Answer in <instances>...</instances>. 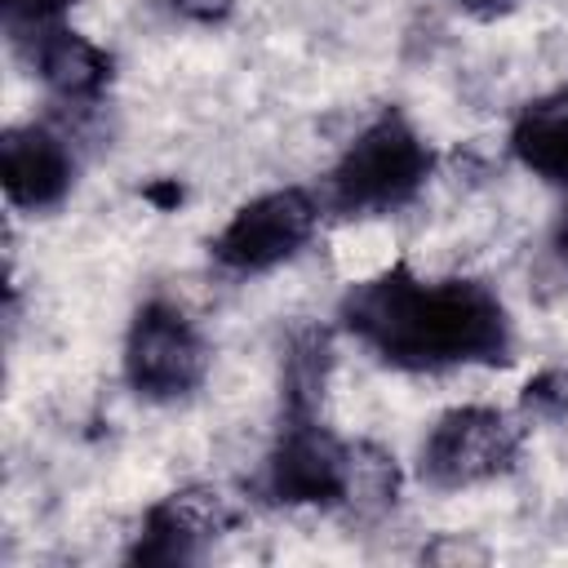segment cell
I'll return each instance as SVG.
<instances>
[{"label":"cell","instance_id":"obj_1","mask_svg":"<svg viewBox=\"0 0 568 568\" xmlns=\"http://www.w3.org/2000/svg\"><path fill=\"white\" fill-rule=\"evenodd\" d=\"M342 320L399 368L501 364L510 355L506 311L475 280L426 284L408 266H390L342 297Z\"/></svg>","mask_w":568,"mask_h":568},{"label":"cell","instance_id":"obj_2","mask_svg":"<svg viewBox=\"0 0 568 568\" xmlns=\"http://www.w3.org/2000/svg\"><path fill=\"white\" fill-rule=\"evenodd\" d=\"M426 173H430V146L399 111H386L337 160L333 200L346 213H382L413 200Z\"/></svg>","mask_w":568,"mask_h":568},{"label":"cell","instance_id":"obj_3","mask_svg":"<svg viewBox=\"0 0 568 568\" xmlns=\"http://www.w3.org/2000/svg\"><path fill=\"white\" fill-rule=\"evenodd\" d=\"M519 426L497 408H453L422 444V475L435 488H470L497 479L519 457Z\"/></svg>","mask_w":568,"mask_h":568},{"label":"cell","instance_id":"obj_4","mask_svg":"<svg viewBox=\"0 0 568 568\" xmlns=\"http://www.w3.org/2000/svg\"><path fill=\"white\" fill-rule=\"evenodd\" d=\"M204 368H209V351L195 324L169 302H146L124 346L129 386L146 399H178L200 386Z\"/></svg>","mask_w":568,"mask_h":568},{"label":"cell","instance_id":"obj_5","mask_svg":"<svg viewBox=\"0 0 568 568\" xmlns=\"http://www.w3.org/2000/svg\"><path fill=\"white\" fill-rule=\"evenodd\" d=\"M315 231V204L306 191L284 186L248 200L213 240V257L231 271H266L293 257Z\"/></svg>","mask_w":568,"mask_h":568},{"label":"cell","instance_id":"obj_6","mask_svg":"<svg viewBox=\"0 0 568 568\" xmlns=\"http://www.w3.org/2000/svg\"><path fill=\"white\" fill-rule=\"evenodd\" d=\"M351 484V448H342L315 417H288L271 453V493L275 501H337Z\"/></svg>","mask_w":568,"mask_h":568},{"label":"cell","instance_id":"obj_7","mask_svg":"<svg viewBox=\"0 0 568 568\" xmlns=\"http://www.w3.org/2000/svg\"><path fill=\"white\" fill-rule=\"evenodd\" d=\"M0 182L4 195L22 209H49L71 186V160L62 142L44 129H9L0 142Z\"/></svg>","mask_w":568,"mask_h":568},{"label":"cell","instance_id":"obj_8","mask_svg":"<svg viewBox=\"0 0 568 568\" xmlns=\"http://www.w3.org/2000/svg\"><path fill=\"white\" fill-rule=\"evenodd\" d=\"M226 524L217 493H173L160 506L146 510V524L129 550L133 564H186L195 559V546L204 532H217Z\"/></svg>","mask_w":568,"mask_h":568},{"label":"cell","instance_id":"obj_9","mask_svg":"<svg viewBox=\"0 0 568 568\" xmlns=\"http://www.w3.org/2000/svg\"><path fill=\"white\" fill-rule=\"evenodd\" d=\"M510 146L537 178L568 186V89L528 102L510 129Z\"/></svg>","mask_w":568,"mask_h":568},{"label":"cell","instance_id":"obj_10","mask_svg":"<svg viewBox=\"0 0 568 568\" xmlns=\"http://www.w3.org/2000/svg\"><path fill=\"white\" fill-rule=\"evenodd\" d=\"M36 67L62 98H98L111 80V58L75 31H44L36 40Z\"/></svg>","mask_w":568,"mask_h":568},{"label":"cell","instance_id":"obj_11","mask_svg":"<svg viewBox=\"0 0 568 568\" xmlns=\"http://www.w3.org/2000/svg\"><path fill=\"white\" fill-rule=\"evenodd\" d=\"M324 377H328V337L324 333H302L288 346L284 359V413L288 417H315L320 395H324Z\"/></svg>","mask_w":568,"mask_h":568},{"label":"cell","instance_id":"obj_12","mask_svg":"<svg viewBox=\"0 0 568 568\" xmlns=\"http://www.w3.org/2000/svg\"><path fill=\"white\" fill-rule=\"evenodd\" d=\"M524 404L532 413H546V417H559L568 408V368H546L541 377L528 382L524 390Z\"/></svg>","mask_w":568,"mask_h":568},{"label":"cell","instance_id":"obj_13","mask_svg":"<svg viewBox=\"0 0 568 568\" xmlns=\"http://www.w3.org/2000/svg\"><path fill=\"white\" fill-rule=\"evenodd\" d=\"M67 4H71V0H0L9 27H44V22H53Z\"/></svg>","mask_w":568,"mask_h":568},{"label":"cell","instance_id":"obj_14","mask_svg":"<svg viewBox=\"0 0 568 568\" xmlns=\"http://www.w3.org/2000/svg\"><path fill=\"white\" fill-rule=\"evenodd\" d=\"M462 9H470V13H479V18H497V13H506V9H515L519 0H457Z\"/></svg>","mask_w":568,"mask_h":568},{"label":"cell","instance_id":"obj_15","mask_svg":"<svg viewBox=\"0 0 568 568\" xmlns=\"http://www.w3.org/2000/svg\"><path fill=\"white\" fill-rule=\"evenodd\" d=\"M555 244H559V257L568 262V209H564V217H559V226H555Z\"/></svg>","mask_w":568,"mask_h":568}]
</instances>
